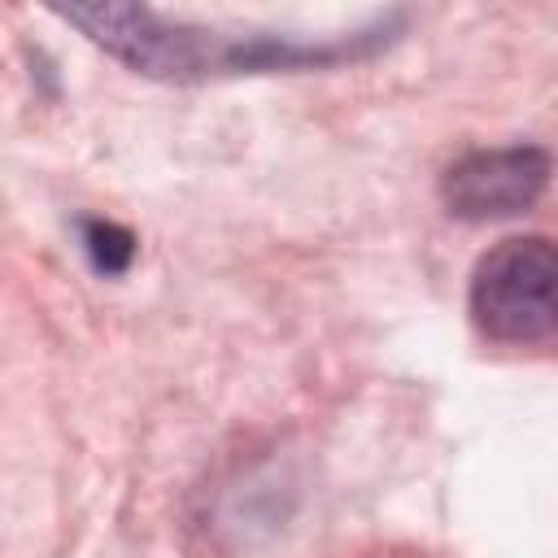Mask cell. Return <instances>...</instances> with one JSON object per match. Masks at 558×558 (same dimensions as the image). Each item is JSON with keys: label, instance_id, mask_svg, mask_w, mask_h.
<instances>
[{"label": "cell", "instance_id": "6da1fadb", "mask_svg": "<svg viewBox=\"0 0 558 558\" xmlns=\"http://www.w3.org/2000/svg\"><path fill=\"white\" fill-rule=\"evenodd\" d=\"M61 17L126 70L161 83H201L227 74H296V70H331L344 61H366L379 48H388L405 22L401 13H384L366 26L336 35H296V31H214L166 17L144 4H70L61 9Z\"/></svg>", "mask_w": 558, "mask_h": 558}, {"label": "cell", "instance_id": "7a4b0ae2", "mask_svg": "<svg viewBox=\"0 0 558 558\" xmlns=\"http://www.w3.org/2000/svg\"><path fill=\"white\" fill-rule=\"evenodd\" d=\"M475 327L497 344H541L558 327V253L545 235H510L488 248L466 292Z\"/></svg>", "mask_w": 558, "mask_h": 558}, {"label": "cell", "instance_id": "3957f363", "mask_svg": "<svg viewBox=\"0 0 558 558\" xmlns=\"http://www.w3.org/2000/svg\"><path fill=\"white\" fill-rule=\"evenodd\" d=\"M549 148L541 144H501V148H471L440 174V201L453 218L466 222H497L527 214L549 187Z\"/></svg>", "mask_w": 558, "mask_h": 558}, {"label": "cell", "instance_id": "277c9868", "mask_svg": "<svg viewBox=\"0 0 558 558\" xmlns=\"http://www.w3.org/2000/svg\"><path fill=\"white\" fill-rule=\"evenodd\" d=\"M78 244H83L87 266L96 275H105V279L126 275L135 253H140L135 235L122 222H109V218H78Z\"/></svg>", "mask_w": 558, "mask_h": 558}]
</instances>
